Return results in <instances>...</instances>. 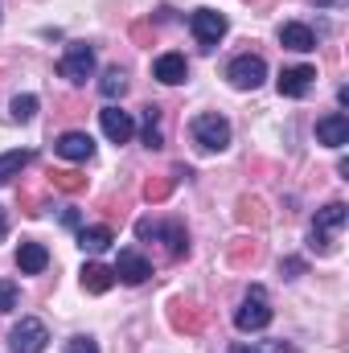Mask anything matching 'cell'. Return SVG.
Returning a JSON list of instances; mask_svg holds the SVG:
<instances>
[{"label":"cell","mask_w":349,"mask_h":353,"mask_svg":"<svg viewBox=\"0 0 349 353\" xmlns=\"http://www.w3.org/2000/svg\"><path fill=\"white\" fill-rule=\"evenodd\" d=\"M346 218H349V214H346V205H341V201H333V205L317 210V218H312V251L333 255V251H337V234H341Z\"/></svg>","instance_id":"cell-1"},{"label":"cell","mask_w":349,"mask_h":353,"mask_svg":"<svg viewBox=\"0 0 349 353\" xmlns=\"http://www.w3.org/2000/svg\"><path fill=\"white\" fill-rule=\"evenodd\" d=\"M189 132H193L197 148H206V152H222V148L230 144V123H226L222 115H214V111L197 115V119L189 123Z\"/></svg>","instance_id":"cell-2"},{"label":"cell","mask_w":349,"mask_h":353,"mask_svg":"<svg viewBox=\"0 0 349 353\" xmlns=\"http://www.w3.org/2000/svg\"><path fill=\"white\" fill-rule=\"evenodd\" d=\"M136 234L148 243V239H165V247H169V255L181 259V255H189V239H185V226L181 222H152V218H144V222H136Z\"/></svg>","instance_id":"cell-3"},{"label":"cell","mask_w":349,"mask_h":353,"mask_svg":"<svg viewBox=\"0 0 349 353\" xmlns=\"http://www.w3.org/2000/svg\"><path fill=\"white\" fill-rule=\"evenodd\" d=\"M58 74L66 79V83H87L90 74H94V50H90L87 41H74V46H66V54H62V62H58Z\"/></svg>","instance_id":"cell-4"},{"label":"cell","mask_w":349,"mask_h":353,"mask_svg":"<svg viewBox=\"0 0 349 353\" xmlns=\"http://www.w3.org/2000/svg\"><path fill=\"white\" fill-rule=\"evenodd\" d=\"M235 325H239V333H259V329L271 325V308H267L263 288H251V292H247V300H243L239 312H235Z\"/></svg>","instance_id":"cell-5"},{"label":"cell","mask_w":349,"mask_h":353,"mask_svg":"<svg viewBox=\"0 0 349 353\" xmlns=\"http://www.w3.org/2000/svg\"><path fill=\"white\" fill-rule=\"evenodd\" d=\"M46 341H50V329L37 316H21V325H12V333H8V350L12 353H41Z\"/></svg>","instance_id":"cell-6"},{"label":"cell","mask_w":349,"mask_h":353,"mask_svg":"<svg viewBox=\"0 0 349 353\" xmlns=\"http://www.w3.org/2000/svg\"><path fill=\"white\" fill-rule=\"evenodd\" d=\"M226 79L239 90H255L263 79H267V62H263L259 54H239V58L226 66Z\"/></svg>","instance_id":"cell-7"},{"label":"cell","mask_w":349,"mask_h":353,"mask_svg":"<svg viewBox=\"0 0 349 353\" xmlns=\"http://www.w3.org/2000/svg\"><path fill=\"white\" fill-rule=\"evenodd\" d=\"M189 29H193V37L210 50V46H218V41L226 37V29H230V25H226V17H222V12H214V8H197V12L189 17Z\"/></svg>","instance_id":"cell-8"},{"label":"cell","mask_w":349,"mask_h":353,"mask_svg":"<svg viewBox=\"0 0 349 353\" xmlns=\"http://www.w3.org/2000/svg\"><path fill=\"white\" fill-rule=\"evenodd\" d=\"M99 123H103V136H107L111 144H128V140L136 136V119H132L128 111H119L115 103L99 111Z\"/></svg>","instance_id":"cell-9"},{"label":"cell","mask_w":349,"mask_h":353,"mask_svg":"<svg viewBox=\"0 0 349 353\" xmlns=\"http://www.w3.org/2000/svg\"><path fill=\"white\" fill-rule=\"evenodd\" d=\"M54 152H58L62 161H74V165H87L90 157H94V140H90L87 132H66V136H58V144H54Z\"/></svg>","instance_id":"cell-10"},{"label":"cell","mask_w":349,"mask_h":353,"mask_svg":"<svg viewBox=\"0 0 349 353\" xmlns=\"http://www.w3.org/2000/svg\"><path fill=\"white\" fill-rule=\"evenodd\" d=\"M115 279H123V283H144L148 275H152V267H148V259L144 255H136V251H119V259H115Z\"/></svg>","instance_id":"cell-11"},{"label":"cell","mask_w":349,"mask_h":353,"mask_svg":"<svg viewBox=\"0 0 349 353\" xmlns=\"http://www.w3.org/2000/svg\"><path fill=\"white\" fill-rule=\"evenodd\" d=\"M317 140H321V144H329V148H341V144H349V115L333 111V115L317 119Z\"/></svg>","instance_id":"cell-12"},{"label":"cell","mask_w":349,"mask_h":353,"mask_svg":"<svg viewBox=\"0 0 349 353\" xmlns=\"http://www.w3.org/2000/svg\"><path fill=\"white\" fill-rule=\"evenodd\" d=\"M312 79H317L312 66H288V70L279 74V94H288V99H304L308 87H312Z\"/></svg>","instance_id":"cell-13"},{"label":"cell","mask_w":349,"mask_h":353,"mask_svg":"<svg viewBox=\"0 0 349 353\" xmlns=\"http://www.w3.org/2000/svg\"><path fill=\"white\" fill-rule=\"evenodd\" d=\"M279 46H283V50H296V54H308V50H317V37H312L308 25L288 21V25L279 29Z\"/></svg>","instance_id":"cell-14"},{"label":"cell","mask_w":349,"mask_h":353,"mask_svg":"<svg viewBox=\"0 0 349 353\" xmlns=\"http://www.w3.org/2000/svg\"><path fill=\"white\" fill-rule=\"evenodd\" d=\"M152 74H157L161 83L177 87V83H185V79H189V62H185L181 54H161V58H157V66H152Z\"/></svg>","instance_id":"cell-15"},{"label":"cell","mask_w":349,"mask_h":353,"mask_svg":"<svg viewBox=\"0 0 349 353\" xmlns=\"http://www.w3.org/2000/svg\"><path fill=\"white\" fill-rule=\"evenodd\" d=\"M50 263V251L41 247V243H21L17 247V267L25 271V275H41Z\"/></svg>","instance_id":"cell-16"},{"label":"cell","mask_w":349,"mask_h":353,"mask_svg":"<svg viewBox=\"0 0 349 353\" xmlns=\"http://www.w3.org/2000/svg\"><path fill=\"white\" fill-rule=\"evenodd\" d=\"M111 283H115V271L103 263H87L83 267V288H87L90 296H103V292H111Z\"/></svg>","instance_id":"cell-17"},{"label":"cell","mask_w":349,"mask_h":353,"mask_svg":"<svg viewBox=\"0 0 349 353\" xmlns=\"http://www.w3.org/2000/svg\"><path fill=\"white\" fill-rule=\"evenodd\" d=\"M115 243V234H111V226H83L79 230V247L90 251V255H99V251H107Z\"/></svg>","instance_id":"cell-18"},{"label":"cell","mask_w":349,"mask_h":353,"mask_svg":"<svg viewBox=\"0 0 349 353\" xmlns=\"http://www.w3.org/2000/svg\"><path fill=\"white\" fill-rule=\"evenodd\" d=\"M169 321H173V329H181V333H197L206 316H201V308H193V304H173Z\"/></svg>","instance_id":"cell-19"},{"label":"cell","mask_w":349,"mask_h":353,"mask_svg":"<svg viewBox=\"0 0 349 353\" xmlns=\"http://www.w3.org/2000/svg\"><path fill=\"white\" fill-rule=\"evenodd\" d=\"M29 161H33V152H25V148H21V152H4V157H0V185H4V181H12V176L29 165Z\"/></svg>","instance_id":"cell-20"},{"label":"cell","mask_w":349,"mask_h":353,"mask_svg":"<svg viewBox=\"0 0 349 353\" xmlns=\"http://www.w3.org/2000/svg\"><path fill=\"white\" fill-rule=\"evenodd\" d=\"M140 132H144V144L148 148H161L165 144V136H161V111L157 107H144V128Z\"/></svg>","instance_id":"cell-21"},{"label":"cell","mask_w":349,"mask_h":353,"mask_svg":"<svg viewBox=\"0 0 349 353\" xmlns=\"http://www.w3.org/2000/svg\"><path fill=\"white\" fill-rule=\"evenodd\" d=\"M230 353H292L288 341H239L230 345Z\"/></svg>","instance_id":"cell-22"},{"label":"cell","mask_w":349,"mask_h":353,"mask_svg":"<svg viewBox=\"0 0 349 353\" xmlns=\"http://www.w3.org/2000/svg\"><path fill=\"white\" fill-rule=\"evenodd\" d=\"M8 111H12L17 123H29V119L37 115V94H17V99L8 103Z\"/></svg>","instance_id":"cell-23"},{"label":"cell","mask_w":349,"mask_h":353,"mask_svg":"<svg viewBox=\"0 0 349 353\" xmlns=\"http://www.w3.org/2000/svg\"><path fill=\"white\" fill-rule=\"evenodd\" d=\"M177 173H181V169H173V176H157V181H148V185H144V197H148V201H165V197L173 193V185H177Z\"/></svg>","instance_id":"cell-24"},{"label":"cell","mask_w":349,"mask_h":353,"mask_svg":"<svg viewBox=\"0 0 349 353\" xmlns=\"http://www.w3.org/2000/svg\"><path fill=\"white\" fill-rule=\"evenodd\" d=\"M99 90H103L107 99H115V94H123V90H128V74H123L119 66H111V70L103 74V83H99Z\"/></svg>","instance_id":"cell-25"},{"label":"cell","mask_w":349,"mask_h":353,"mask_svg":"<svg viewBox=\"0 0 349 353\" xmlns=\"http://www.w3.org/2000/svg\"><path fill=\"white\" fill-rule=\"evenodd\" d=\"M54 189H62V193H79V189H87V176L74 173V169H58V173H54Z\"/></svg>","instance_id":"cell-26"},{"label":"cell","mask_w":349,"mask_h":353,"mask_svg":"<svg viewBox=\"0 0 349 353\" xmlns=\"http://www.w3.org/2000/svg\"><path fill=\"white\" fill-rule=\"evenodd\" d=\"M259 259V243H239V247H230V263L235 267H247Z\"/></svg>","instance_id":"cell-27"},{"label":"cell","mask_w":349,"mask_h":353,"mask_svg":"<svg viewBox=\"0 0 349 353\" xmlns=\"http://www.w3.org/2000/svg\"><path fill=\"white\" fill-rule=\"evenodd\" d=\"M239 222H255V226H263V205L255 201V197H243V201H239Z\"/></svg>","instance_id":"cell-28"},{"label":"cell","mask_w":349,"mask_h":353,"mask_svg":"<svg viewBox=\"0 0 349 353\" xmlns=\"http://www.w3.org/2000/svg\"><path fill=\"white\" fill-rule=\"evenodd\" d=\"M17 308V283L12 279H0V312Z\"/></svg>","instance_id":"cell-29"},{"label":"cell","mask_w":349,"mask_h":353,"mask_svg":"<svg viewBox=\"0 0 349 353\" xmlns=\"http://www.w3.org/2000/svg\"><path fill=\"white\" fill-rule=\"evenodd\" d=\"M66 353H99V345H94L90 337H70V341H66Z\"/></svg>","instance_id":"cell-30"},{"label":"cell","mask_w":349,"mask_h":353,"mask_svg":"<svg viewBox=\"0 0 349 353\" xmlns=\"http://www.w3.org/2000/svg\"><path fill=\"white\" fill-rule=\"evenodd\" d=\"M283 271H288V279H296V275L304 271V263H300V259H288V263H283Z\"/></svg>","instance_id":"cell-31"},{"label":"cell","mask_w":349,"mask_h":353,"mask_svg":"<svg viewBox=\"0 0 349 353\" xmlns=\"http://www.w3.org/2000/svg\"><path fill=\"white\" fill-rule=\"evenodd\" d=\"M317 8H346V0H317Z\"/></svg>","instance_id":"cell-32"},{"label":"cell","mask_w":349,"mask_h":353,"mask_svg":"<svg viewBox=\"0 0 349 353\" xmlns=\"http://www.w3.org/2000/svg\"><path fill=\"white\" fill-rule=\"evenodd\" d=\"M8 234V214H4V205H0V239Z\"/></svg>","instance_id":"cell-33"}]
</instances>
